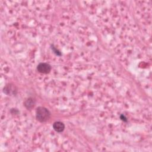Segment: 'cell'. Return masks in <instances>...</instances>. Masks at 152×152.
<instances>
[{
	"mask_svg": "<svg viewBox=\"0 0 152 152\" xmlns=\"http://www.w3.org/2000/svg\"><path fill=\"white\" fill-rule=\"evenodd\" d=\"M49 111L44 107H39L36 110V118L40 122H45L50 118Z\"/></svg>",
	"mask_w": 152,
	"mask_h": 152,
	"instance_id": "1",
	"label": "cell"
},
{
	"mask_svg": "<svg viewBox=\"0 0 152 152\" xmlns=\"http://www.w3.org/2000/svg\"><path fill=\"white\" fill-rule=\"evenodd\" d=\"M37 69L41 73L47 74L50 72L51 69V67L49 64L47 63H41L38 65Z\"/></svg>",
	"mask_w": 152,
	"mask_h": 152,
	"instance_id": "2",
	"label": "cell"
},
{
	"mask_svg": "<svg viewBox=\"0 0 152 152\" xmlns=\"http://www.w3.org/2000/svg\"><path fill=\"white\" fill-rule=\"evenodd\" d=\"M53 127H54V129L57 131V132H62L64 131V128H65V125L64 124L60 122V121H58V122H55L54 125H53Z\"/></svg>",
	"mask_w": 152,
	"mask_h": 152,
	"instance_id": "3",
	"label": "cell"
},
{
	"mask_svg": "<svg viewBox=\"0 0 152 152\" xmlns=\"http://www.w3.org/2000/svg\"><path fill=\"white\" fill-rule=\"evenodd\" d=\"M25 106L28 108H30L34 106V102L32 99H29L25 102Z\"/></svg>",
	"mask_w": 152,
	"mask_h": 152,
	"instance_id": "4",
	"label": "cell"
}]
</instances>
